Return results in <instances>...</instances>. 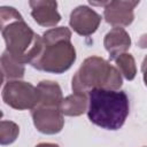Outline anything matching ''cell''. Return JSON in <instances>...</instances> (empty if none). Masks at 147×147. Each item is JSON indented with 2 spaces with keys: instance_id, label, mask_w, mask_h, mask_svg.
I'll return each mask as SVG.
<instances>
[{
  "instance_id": "17",
  "label": "cell",
  "mask_w": 147,
  "mask_h": 147,
  "mask_svg": "<svg viewBox=\"0 0 147 147\" xmlns=\"http://www.w3.org/2000/svg\"><path fill=\"white\" fill-rule=\"evenodd\" d=\"M36 147H60V146L57 144H53V142H40Z\"/></svg>"
},
{
  "instance_id": "6",
  "label": "cell",
  "mask_w": 147,
  "mask_h": 147,
  "mask_svg": "<svg viewBox=\"0 0 147 147\" xmlns=\"http://www.w3.org/2000/svg\"><path fill=\"white\" fill-rule=\"evenodd\" d=\"M31 115L36 129L44 134H56L63 129L64 118L57 107H34Z\"/></svg>"
},
{
  "instance_id": "14",
  "label": "cell",
  "mask_w": 147,
  "mask_h": 147,
  "mask_svg": "<svg viewBox=\"0 0 147 147\" xmlns=\"http://www.w3.org/2000/svg\"><path fill=\"white\" fill-rule=\"evenodd\" d=\"M116 69L127 80H133L137 75V67L134 57L130 53H123L115 59Z\"/></svg>"
},
{
  "instance_id": "5",
  "label": "cell",
  "mask_w": 147,
  "mask_h": 147,
  "mask_svg": "<svg viewBox=\"0 0 147 147\" xmlns=\"http://www.w3.org/2000/svg\"><path fill=\"white\" fill-rule=\"evenodd\" d=\"M2 100L17 110H32L38 105L36 86L23 80H9L2 90Z\"/></svg>"
},
{
  "instance_id": "16",
  "label": "cell",
  "mask_w": 147,
  "mask_h": 147,
  "mask_svg": "<svg viewBox=\"0 0 147 147\" xmlns=\"http://www.w3.org/2000/svg\"><path fill=\"white\" fill-rule=\"evenodd\" d=\"M23 20V16L14 8L9 6L0 7V31H2L9 24Z\"/></svg>"
},
{
  "instance_id": "2",
  "label": "cell",
  "mask_w": 147,
  "mask_h": 147,
  "mask_svg": "<svg viewBox=\"0 0 147 147\" xmlns=\"http://www.w3.org/2000/svg\"><path fill=\"white\" fill-rule=\"evenodd\" d=\"M88 119L106 130H118L129 115V98L124 91L94 88L88 92Z\"/></svg>"
},
{
  "instance_id": "7",
  "label": "cell",
  "mask_w": 147,
  "mask_h": 147,
  "mask_svg": "<svg viewBox=\"0 0 147 147\" xmlns=\"http://www.w3.org/2000/svg\"><path fill=\"white\" fill-rule=\"evenodd\" d=\"M139 5V1L131 0H115L107 1L105 5L103 17L106 22L114 28L127 26L133 22L134 14L133 10L136 6Z\"/></svg>"
},
{
  "instance_id": "11",
  "label": "cell",
  "mask_w": 147,
  "mask_h": 147,
  "mask_svg": "<svg viewBox=\"0 0 147 147\" xmlns=\"http://www.w3.org/2000/svg\"><path fill=\"white\" fill-rule=\"evenodd\" d=\"M36 90L38 93V105L36 107H60L63 96L62 90L56 82L41 80Z\"/></svg>"
},
{
  "instance_id": "12",
  "label": "cell",
  "mask_w": 147,
  "mask_h": 147,
  "mask_svg": "<svg viewBox=\"0 0 147 147\" xmlns=\"http://www.w3.org/2000/svg\"><path fill=\"white\" fill-rule=\"evenodd\" d=\"M88 99L85 94L74 93L64 99H62L60 103V110L62 115L65 116H80L87 110Z\"/></svg>"
},
{
  "instance_id": "3",
  "label": "cell",
  "mask_w": 147,
  "mask_h": 147,
  "mask_svg": "<svg viewBox=\"0 0 147 147\" xmlns=\"http://www.w3.org/2000/svg\"><path fill=\"white\" fill-rule=\"evenodd\" d=\"M122 84V76L116 67L100 56H90L72 77L71 88L74 93L86 95L94 88L118 91Z\"/></svg>"
},
{
  "instance_id": "4",
  "label": "cell",
  "mask_w": 147,
  "mask_h": 147,
  "mask_svg": "<svg viewBox=\"0 0 147 147\" xmlns=\"http://www.w3.org/2000/svg\"><path fill=\"white\" fill-rule=\"evenodd\" d=\"M6 51L18 62L31 63L41 47V37L25 23L24 20L16 21L2 31Z\"/></svg>"
},
{
  "instance_id": "1",
  "label": "cell",
  "mask_w": 147,
  "mask_h": 147,
  "mask_svg": "<svg viewBox=\"0 0 147 147\" xmlns=\"http://www.w3.org/2000/svg\"><path fill=\"white\" fill-rule=\"evenodd\" d=\"M41 47L30 63L33 68L51 72L63 74L76 61V49L71 44V31L65 26H57L44 32Z\"/></svg>"
},
{
  "instance_id": "9",
  "label": "cell",
  "mask_w": 147,
  "mask_h": 147,
  "mask_svg": "<svg viewBox=\"0 0 147 147\" xmlns=\"http://www.w3.org/2000/svg\"><path fill=\"white\" fill-rule=\"evenodd\" d=\"M31 7V15L33 20L41 26L52 28L59 24L61 15L57 11V2L49 0H31L29 1Z\"/></svg>"
},
{
  "instance_id": "10",
  "label": "cell",
  "mask_w": 147,
  "mask_h": 147,
  "mask_svg": "<svg viewBox=\"0 0 147 147\" xmlns=\"http://www.w3.org/2000/svg\"><path fill=\"white\" fill-rule=\"evenodd\" d=\"M103 46L109 53L111 60H115L118 55L126 53L131 46L130 34L124 28H113L103 39Z\"/></svg>"
},
{
  "instance_id": "8",
  "label": "cell",
  "mask_w": 147,
  "mask_h": 147,
  "mask_svg": "<svg viewBox=\"0 0 147 147\" xmlns=\"http://www.w3.org/2000/svg\"><path fill=\"white\" fill-rule=\"evenodd\" d=\"M101 22V16L87 6H78L70 14L69 24L79 36H91L94 33Z\"/></svg>"
},
{
  "instance_id": "18",
  "label": "cell",
  "mask_w": 147,
  "mask_h": 147,
  "mask_svg": "<svg viewBox=\"0 0 147 147\" xmlns=\"http://www.w3.org/2000/svg\"><path fill=\"white\" fill-rule=\"evenodd\" d=\"M3 78H5V77H3V74H2V71L0 70V86H1L2 83H3Z\"/></svg>"
},
{
  "instance_id": "13",
  "label": "cell",
  "mask_w": 147,
  "mask_h": 147,
  "mask_svg": "<svg viewBox=\"0 0 147 147\" xmlns=\"http://www.w3.org/2000/svg\"><path fill=\"white\" fill-rule=\"evenodd\" d=\"M0 70L3 77L9 80H20L23 78L25 72V67L23 63L14 59L7 51H5L0 56Z\"/></svg>"
},
{
  "instance_id": "15",
  "label": "cell",
  "mask_w": 147,
  "mask_h": 147,
  "mask_svg": "<svg viewBox=\"0 0 147 147\" xmlns=\"http://www.w3.org/2000/svg\"><path fill=\"white\" fill-rule=\"evenodd\" d=\"M20 134V126L13 121H0V145L13 144Z\"/></svg>"
},
{
  "instance_id": "19",
  "label": "cell",
  "mask_w": 147,
  "mask_h": 147,
  "mask_svg": "<svg viewBox=\"0 0 147 147\" xmlns=\"http://www.w3.org/2000/svg\"><path fill=\"white\" fill-rule=\"evenodd\" d=\"M2 116H3V113H2V111H1V110H0V119H1V118H2Z\"/></svg>"
}]
</instances>
